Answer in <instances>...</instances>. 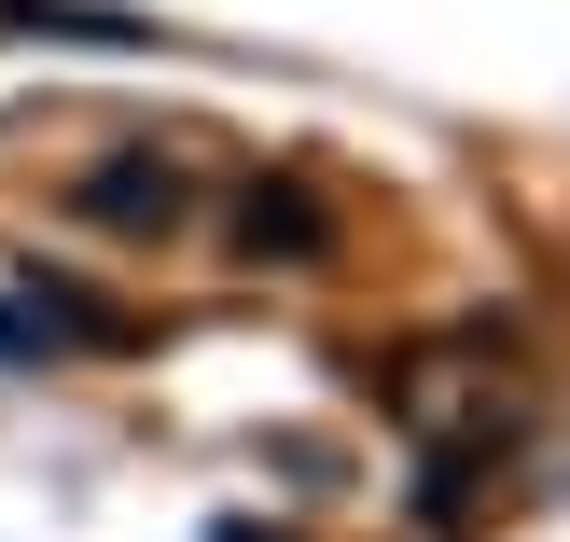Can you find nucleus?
<instances>
[{
	"instance_id": "4",
	"label": "nucleus",
	"mask_w": 570,
	"mask_h": 542,
	"mask_svg": "<svg viewBox=\"0 0 570 542\" xmlns=\"http://www.w3.org/2000/svg\"><path fill=\"white\" fill-rule=\"evenodd\" d=\"M223 542H250V529H223Z\"/></svg>"
},
{
	"instance_id": "2",
	"label": "nucleus",
	"mask_w": 570,
	"mask_h": 542,
	"mask_svg": "<svg viewBox=\"0 0 570 542\" xmlns=\"http://www.w3.org/2000/svg\"><path fill=\"white\" fill-rule=\"evenodd\" d=\"M223 223H237L250 265H321V250H334V195L293 181V167H278V181H237V209H223Z\"/></svg>"
},
{
	"instance_id": "3",
	"label": "nucleus",
	"mask_w": 570,
	"mask_h": 542,
	"mask_svg": "<svg viewBox=\"0 0 570 542\" xmlns=\"http://www.w3.org/2000/svg\"><path fill=\"white\" fill-rule=\"evenodd\" d=\"M56 348H126V321H83V293L14 278V293H0V362H56Z\"/></svg>"
},
{
	"instance_id": "1",
	"label": "nucleus",
	"mask_w": 570,
	"mask_h": 542,
	"mask_svg": "<svg viewBox=\"0 0 570 542\" xmlns=\"http://www.w3.org/2000/svg\"><path fill=\"white\" fill-rule=\"evenodd\" d=\"M70 209L98 223V237H181V223H195V154H181V139L98 154V167L70 181Z\"/></svg>"
}]
</instances>
